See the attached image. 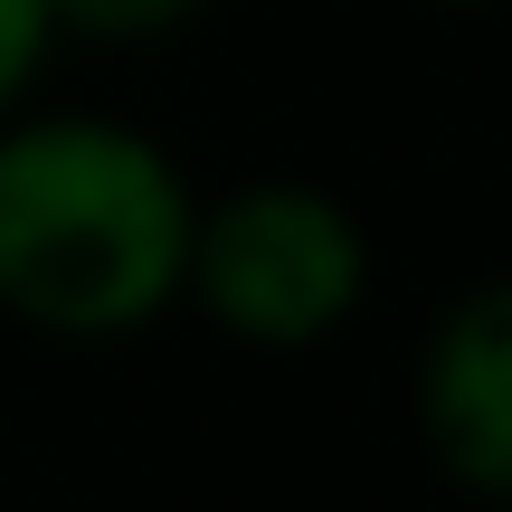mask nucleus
Segmentation results:
<instances>
[{
    "label": "nucleus",
    "instance_id": "3",
    "mask_svg": "<svg viewBox=\"0 0 512 512\" xmlns=\"http://www.w3.org/2000/svg\"><path fill=\"white\" fill-rule=\"evenodd\" d=\"M418 437L437 475L494 503L512 484V294L475 285L437 313L418 351Z\"/></svg>",
    "mask_w": 512,
    "mask_h": 512
},
{
    "label": "nucleus",
    "instance_id": "4",
    "mask_svg": "<svg viewBox=\"0 0 512 512\" xmlns=\"http://www.w3.org/2000/svg\"><path fill=\"white\" fill-rule=\"evenodd\" d=\"M209 0H48L57 38H86V48H152V38L190 29Z\"/></svg>",
    "mask_w": 512,
    "mask_h": 512
},
{
    "label": "nucleus",
    "instance_id": "5",
    "mask_svg": "<svg viewBox=\"0 0 512 512\" xmlns=\"http://www.w3.org/2000/svg\"><path fill=\"white\" fill-rule=\"evenodd\" d=\"M48 48H57L48 0H0V114L29 105V86H38V67H48Z\"/></svg>",
    "mask_w": 512,
    "mask_h": 512
},
{
    "label": "nucleus",
    "instance_id": "2",
    "mask_svg": "<svg viewBox=\"0 0 512 512\" xmlns=\"http://www.w3.org/2000/svg\"><path fill=\"white\" fill-rule=\"evenodd\" d=\"M181 304L247 351H313L370 304V228L313 181H238L190 209Z\"/></svg>",
    "mask_w": 512,
    "mask_h": 512
},
{
    "label": "nucleus",
    "instance_id": "1",
    "mask_svg": "<svg viewBox=\"0 0 512 512\" xmlns=\"http://www.w3.org/2000/svg\"><path fill=\"white\" fill-rule=\"evenodd\" d=\"M190 171L114 114H0V313L48 342H124L181 304Z\"/></svg>",
    "mask_w": 512,
    "mask_h": 512
}]
</instances>
